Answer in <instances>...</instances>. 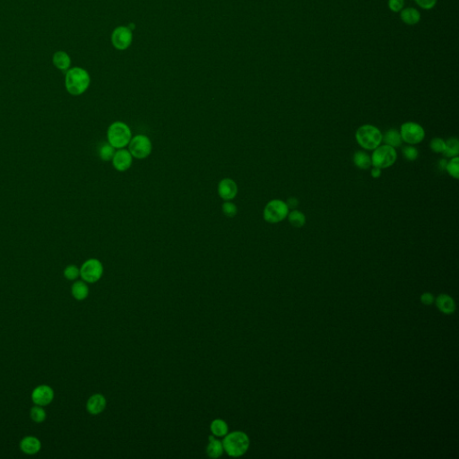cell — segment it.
Here are the masks:
<instances>
[{"mask_svg": "<svg viewBox=\"0 0 459 459\" xmlns=\"http://www.w3.org/2000/svg\"><path fill=\"white\" fill-rule=\"evenodd\" d=\"M91 77L89 73L82 67L75 66L66 72L65 86L71 95L78 96L86 92L90 86Z\"/></svg>", "mask_w": 459, "mask_h": 459, "instance_id": "6da1fadb", "label": "cell"}, {"mask_svg": "<svg viewBox=\"0 0 459 459\" xmlns=\"http://www.w3.org/2000/svg\"><path fill=\"white\" fill-rule=\"evenodd\" d=\"M222 442L225 452L232 458L243 456L250 448V439L248 435L239 430L226 434Z\"/></svg>", "mask_w": 459, "mask_h": 459, "instance_id": "7a4b0ae2", "label": "cell"}, {"mask_svg": "<svg viewBox=\"0 0 459 459\" xmlns=\"http://www.w3.org/2000/svg\"><path fill=\"white\" fill-rule=\"evenodd\" d=\"M382 133L373 125H362L355 133V139L361 147L372 151L382 143Z\"/></svg>", "mask_w": 459, "mask_h": 459, "instance_id": "3957f363", "label": "cell"}, {"mask_svg": "<svg viewBox=\"0 0 459 459\" xmlns=\"http://www.w3.org/2000/svg\"><path fill=\"white\" fill-rule=\"evenodd\" d=\"M107 138L108 142L112 146L122 149L130 142L132 133L127 124L117 121L113 123L108 128Z\"/></svg>", "mask_w": 459, "mask_h": 459, "instance_id": "277c9868", "label": "cell"}, {"mask_svg": "<svg viewBox=\"0 0 459 459\" xmlns=\"http://www.w3.org/2000/svg\"><path fill=\"white\" fill-rule=\"evenodd\" d=\"M288 214L289 207L286 202L280 199H274L265 204L263 217L269 224H278L286 219Z\"/></svg>", "mask_w": 459, "mask_h": 459, "instance_id": "5b68a950", "label": "cell"}, {"mask_svg": "<svg viewBox=\"0 0 459 459\" xmlns=\"http://www.w3.org/2000/svg\"><path fill=\"white\" fill-rule=\"evenodd\" d=\"M372 155V164L373 167L379 169H387L395 164L398 159V153L395 148L383 144L373 150Z\"/></svg>", "mask_w": 459, "mask_h": 459, "instance_id": "8992f818", "label": "cell"}, {"mask_svg": "<svg viewBox=\"0 0 459 459\" xmlns=\"http://www.w3.org/2000/svg\"><path fill=\"white\" fill-rule=\"evenodd\" d=\"M400 135L403 142L413 145L424 141L425 130L418 123L405 122L401 126Z\"/></svg>", "mask_w": 459, "mask_h": 459, "instance_id": "52a82bcc", "label": "cell"}, {"mask_svg": "<svg viewBox=\"0 0 459 459\" xmlns=\"http://www.w3.org/2000/svg\"><path fill=\"white\" fill-rule=\"evenodd\" d=\"M129 152L133 157L137 159H144L150 155L153 145L150 138L145 135H138L131 138L129 142Z\"/></svg>", "mask_w": 459, "mask_h": 459, "instance_id": "ba28073f", "label": "cell"}, {"mask_svg": "<svg viewBox=\"0 0 459 459\" xmlns=\"http://www.w3.org/2000/svg\"><path fill=\"white\" fill-rule=\"evenodd\" d=\"M103 265L102 262L96 258H91L86 261L80 268V276L86 283L93 284L102 278Z\"/></svg>", "mask_w": 459, "mask_h": 459, "instance_id": "9c48e42d", "label": "cell"}, {"mask_svg": "<svg viewBox=\"0 0 459 459\" xmlns=\"http://www.w3.org/2000/svg\"><path fill=\"white\" fill-rule=\"evenodd\" d=\"M133 41L132 31L126 26H118L114 29L112 34V42L115 49L125 51L131 45Z\"/></svg>", "mask_w": 459, "mask_h": 459, "instance_id": "30bf717a", "label": "cell"}, {"mask_svg": "<svg viewBox=\"0 0 459 459\" xmlns=\"http://www.w3.org/2000/svg\"><path fill=\"white\" fill-rule=\"evenodd\" d=\"M54 398V391L53 389L47 386V385H41L39 387L34 388V390L31 393V400L32 402L35 403L36 405L40 406H45L52 402Z\"/></svg>", "mask_w": 459, "mask_h": 459, "instance_id": "8fae6325", "label": "cell"}, {"mask_svg": "<svg viewBox=\"0 0 459 459\" xmlns=\"http://www.w3.org/2000/svg\"><path fill=\"white\" fill-rule=\"evenodd\" d=\"M133 163L132 154L128 150L126 149H119L115 153L113 158V164L114 168L118 172H126L131 167Z\"/></svg>", "mask_w": 459, "mask_h": 459, "instance_id": "7c38bea8", "label": "cell"}, {"mask_svg": "<svg viewBox=\"0 0 459 459\" xmlns=\"http://www.w3.org/2000/svg\"><path fill=\"white\" fill-rule=\"evenodd\" d=\"M218 194L225 201H230L238 194V186L231 179H222L218 185Z\"/></svg>", "mask_w": 459, "mask_h": 459, "instance_id": "4fadbf2b", "label": "cell"}, {"mask_svg": "<svg viewBox=\"0 0 459 459\" xmlns=\"http://www.w3.org/2000/svg\"><path fill=\"white\" fill-rule=\"evenodd\" d=\"M106 398L102 394H94L87 401V411L92 415H97L106 408Z\"/></svg>", "mask_w": 459, "mask_h": 459, "instance_id": "5bb4252c", "label": "cell"}, {"mask_svg": "<svg viewBox=\"0 0 459 459\" xmlns=\"http://www.w3.org/2000/svg\"><path fill=\"white\" fill-rule=\"evenodd\" d=\"M20 449L26 455L37 454L41 449V441L33 436H27L22 439Z\"/></svg>", "mask_w": 459, "mask_h": 459, "instance_id": "9a60e30c", "label": "cell"}, {"mask_svg": "<svg viewBox=\"0 0 459 459\" xmlns=\"http://www.w3.org/2000/svg\"><path fill=\"white\" fill-rule=\"evenodd\" d=\"M52 62L54 66L61 71L66 72L71 66V58L66 51H56L52 56Z\"/></svg>", "mask_w": 459, "mask_h": 459, "instance_id": "2e32d148", "label": "cell"}, {"mask_svg": "<svg viewBox=\"0 0 459 459\" xmlns=\"http://www.w3.org/2000/svg\"><path fill=\"white\" fill-rule=\"evenodd\" d=\"M225 452L223 442L214 436H210L209 443L206 447V454L210 459H219Z\"/></svg>", "mask_w": 459, "mask_h": 459, "instance_id": "e0dca14e", "label": "cell"}, {"mask_svg": "<svg viewBox=\"0 0 459 459\" xmlns=\"http://www.w3.org/2000/svg\"><path fill=\"white\" fill-rule=\"evenodd\" d=\"M400 18L405 25L414 26L421 21V14L413 7H406L400 11Z\"/></svg>", "mask_w": 459, "mask_h": 459, "instance_id": "ac0fdd59", "label": "cell"}, {"mask_svg": "<svg viewBox=\"0 0 459 459\" xmlns=\"http://www.w3.org/2000/svg\"><path fill=\"white\" fill-rule=\"evenodd\" d=\"M437 306L439 309L440 312H444L446 314H451L455 312L456 310V305H455L454 301L451 297H449L447 294H441L438 297L437 299Z\"/></svg>", "mask_w": 459, "mask_h": 459, "instance_id": "d6986e66", "label": "cell"}, {"mask_svg": "<svg viewBox=\"0 0 459 459\" xmlns=\"http://www.w3.org/2000/svg\"><path fill=\"white\" fill-rule=\"evenodd\" d=\"M402 141L400 132L394 128L389 129L382 136V142L394 148L399 147L402 144Z\"/></svg>", "mask_w": 459, "mask_h": 459, "instance_id": "ffe728a7", "label": "cell"}, {"mask_svg": "<svg viewBox=\"0 0 459 459\" xmlns=\"http://www.w3.org/2000/svg\"><path fill=\"white\" fill-rule=\"evenodd\" d=\"M72 295L77 301H84L89 294V288L83 281H77L71 288Z\"/></svg>", "mask_w": 459, "mask_h": 459, "instance_id": "44dd1931", "label": "cell"}, {"mask_svg": "<svg viewBox=\"0 0 459 459\" xmlns=\"http://www.w3.org/2000/svg\"><path fill=\"white\" fill-rule=\"evenodd\" d=\"M353 163L357 168L368 170L372 167V157L364 151H357L353 155Z\"/></svg>", "mask_w": 459, "mask_h": 459, "instance_id": "7402d4cb", "label": "cell"}, {"mask_svg": "<svg viewBox=\"0 0 459 459\" xmlns=\"http://www.w3.org/2000/svg\"><path fill=\"white\" fill-rule=\"evenodd\" d=\"M210 430L211 432L213 433L214 437H225L226 434L229 431V427L228 424H226L224 420L221 419H216L212 422L210 425Z\"/></svg>", "mask_w": 459, "mask_h": 459, "instance_id": "603a6c76", "label": "cell"}, {"mask_svg": "<svg viewBox=\"0 0 459 459\" xmlns=\"http://www.w3.org/2000/svg\"><path fill=\"white\" fill-rule=\"evenodd\" d=\"M288 221L294 228H301L306 224V216L301 211L293 209L288 214Z\"/></svg>", "mask_w": 459, "mask_h": 459, "instance_id": "cb8c5ba5", "label": "cell"}, {"mask_svg": "<svg viewBox=\"0 0 459 459\" xmlns=\"http://www.w3.org/2000/svg\"><path fill=\"white\" fill-rule=\"evenodd\" d=\"M443 155L448 158H452L459 156V141L458 138H451L446 141V148L444 150Z\"/></svg>", "mask_w": 459, "mask_h": 459, "instance_id": "d4e9b609", "label": "cell"}, {"mask_svg": "<svg viewBox=\"0 0 459 459\" xmlns=\"http://www.w3.org/2000/svg\"><path fill=\"white\" fill-rule=\"evenodd\" d=\"M115 153V148L109 143H103L99 149V155L104 162H110L111 160H113Z\"/></svg>", "mask_w": 459, "mask_h": 459, "instance_id": "484cf974", "label": "cell"}, {"mask_svg": "<svg viewBox=\"0 0 459 459\" xmlns=\"http://www.w3.org/2000/svg\"><path fill=\"white\" fill-rule=\"evenodd\" d=\"M448 173L456 179H459V156L452 157L449 163H447L446 169Z\"/></svg>", "mask_w": 459, "mask_h": 459, "instance_id": "4316f807", "label": "cell"}, {"mask_svg": "<svg viewBox=\"0 0 459 459\" xmlns=\"http://www.w3.org/2000/svg\"><path fill=\"white\" fill-rule=\"evenodd\" d=\"M30 415H31V420L37 424H41L42 422H44L47 416L45 410L40 405H36L34 407H32Z\"/></svg>", "mask_w": 459, "mask_h": 459, "instance_id": "83f0119b", "label": "cell"}, {"mask_svg": "<svg viewBox=\"0 0 459 459\" xmlns=\"http://www.w3.org/2000/svg\"><path fill=\"white\" fill-rule=\"evenodd\" d=\"M64 276L67 280H76L80 276V269L77 267V265H67L64 270Z\"/></svg>", "mask_w": 459, "mask_h": 459, "instance_id": "f1b7e54d", "label": "cell"}, {"mask_svg": "<svg viewBox=\"0 0 459 459\" xmlns=\"http://www.w3.org/2000/svg\"><path fill=\"white\" fill-rule=\"evenodd\" d=\"M430 147L434 153H442L446 148V141L440 138H433L430 143Z\"/></svg>", "mask_w": 459, "mask_h": 459, "instance_id": "f546056e", "label": "cell"}, {"mask_svg": "<svg viewBox=\"0 0 459 459\" xmlns=\"http://www.w3.org/2000/svg\"><path fill=\"white\" fill-rule=\"evenodd\" d=\"M403 157L407 161L413 162L418 158L419 152L416 148L413 147V145H409V146H404L403 148Z\"/></svg>", "mask_w": 459, "mask_h": 459, "instance_id": "4dcf8cb0", "label": "cell"}, {"mask_svg": "<svg viewBox=\"0 0 459 459\" xmlns=\"http://www.w3.org/2000/svg\"><path fill=\"white\" fill-rule=\"evenodd\" d=\"M223 212L226 216H228L230 218H232L238 213V208L233 203L226 201L225 204H223Z\"/></svg>", "mask_w": 459, "mask_h": 459, "instance_id": "1f68e13d", "label": "cell"}, {"mask_svg": "<svg viewBox=\"0 0 459 459\" xmlns=\"http://www.w3.org/2000/svg\"><path fill=\"white\" fill-rule=\"evenodd\" d=\"M404 5L403 0H388V7L394 13H398L402 10Z\"/></svg>", "mask_w": 459, "mask_h": 459, "instance_id": "d6a6232c", "label": "cell"}, {"mask_svg": "<svg viewBox=\"0 0 459 459\" xmlns=\"http://www.w3.org/2000/svg\"><path fill=\"white\" fill-rule=\"evenodd\" d=\"M438 0H415V3L425 10L432 9L437 4Z\"/></svg>", "mask_w": 459, "mask_h": 459, "instance_id": "836d02e7", "label": "cell"}, {"mask_svg": "<svg viewBox=\"0 0 459 459\" xmlns=\"http://www.w3.org/2000/svg\"><path fill=\"white\" fill-rule=\"evenodd\" d=\"M287 206L289 207V209H295L296 207L299 205V200L296 199V198H289L287 199V201L286 202Z\"/></svg>", "mask_w": 459, "mask_h": 459, "instance_id": "e575fe53", "label": "cell"}, {"mask_svg": "<svg viewBox=\"0 0 459 459\" xmlns=\"http://www.w3.org/2000/svg\"><path fill=\"white\" fill-rule=\"evenodd\" d=\"M421 300L424 302V304L426 305H430L433 302V296L430 293H424V295H422L421 297Z\"/></svg>", "mask_w": 459, "mask_h": 459, "instance_id": "d590c367", "label": "cell"}, {"mask_svg": "<svg viewBox=\"0 0 459 459\" xmlns=\"http://www.w3.org/2000/svg\"><path fill=\"white\" fill-rule=\"evenodd\" d=\"M371 174H372L373 178L377 179V178H379L381 176V169L373 167L372 171H371Z\"/></svg>", "mask_w": 459, "mask_h": 459, "instance_id": "8d00e7d4", "label": "cell"}, {"mask_svg": "<svg viewBox=\"0 0 459 459\" xmlns=\"http://www.w3.org/2000/svg\"><path fill=\"white\" fill-rule=\"evenodd\" d=\"M439 165H440V168L446 169V165H447V161H446V160H441V161L439 162Z\"/></svg>", "mask_w": 459, "mask_h": 459, "instance_id": "74e56055", "label": "cell"}, {"mask_svg": "<svg viewBox=\"0 0 459 459\" xmlns=\"http://www.w3.org/2000/svg\"><path fill=\"white\" fill-rule=\"evenodd\" d=\"M128 28H129V29H130V30H131V31H132V30H135V25H132V24H130V25H129V26H128Z\"/></svg>", "mask_w": 459, "mask_h": 459, "instance_id": "f35d334b", "label": "cell"}]
</instances>
